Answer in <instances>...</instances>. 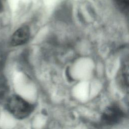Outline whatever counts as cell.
I'll return each mask as SVG.
<instances>
[{"label": "cell", "mask_w": 129, "mask_h": 129, "mask_svg": "<svg viewBox=\"0 0 129 129\" xmlns=\"http://www.w3.org/2000/svg\"><path fill=\"white\" fill-rule=\"evenodd\" d=\"M6 107L13 116L19 119L27 118L34 110L32 104L17 95H13L8 98L6 102Z\"/></svg>", "instance_id": "1"}, {"label": "cell", "mask_w": 129, "mask_h": 129, "mask_svg": "<svg viewBox=\"0 0 129 129\" xmlns=\"http://www.w3.org/2000/svg\"><path fill=\"white\" fill-rule=\"evenodd\" d=\"M124 117L122 109L116 104L110 105L106 107L101 116V120L105 124L115 125L119 123Z\"/></svg>", "instance_id": "2"}, {"label": "cell", "mask_w": 129, "mask_h": 129, "mask_svg": "<svg viewBox=\"0 0 129 129\" xmlns=\"http://www.w3.org/2000/svg\"><path fill=\"white\" fill-rule=\"evenodd\" d=\"M2 4L1 1L0 0V12L2 11Z\"/></svg>", "instance_id": "6"}, {"label": "cell", "mask_w": 129, "mask_h": 129, "mask_svg": "<svg viewBox=\"0 0 129 129\" xmlns=\"http://www.w3.org/2000/svg\"><path fill=\"white\" fill-rule=\"evenodd\" d=\"M128 61L122 63L116 76V82L118 86L122 91L128 92Z\"/></svg>", "instance_id": "4"}, {"label": "cell", "mask_w": 129, "mask_h": 129, "mask_svg": "<svg viewBox=\"0 0 129 129\" xmlns=\"http://www.w3.org/2000/svg\"><path fill=\"white\" fill-rule=\"evenodd\" d=\"M30 35V29L28 26L21 27L12 35L10 39L11 45L13 46H18L25 44L28 41Z\"/></svg>", "instance_id": "3"}, {"label": "cell", "mask_w": 129, "mask_h": 129, "mask_svg": "<svg viewBox=\"0 0 129 129\" xmlns=\"http://www.w3.org/2000/svg\"><path fill=\"white\" fill-rule=\"evenodd\" d=\"M115 1L121 10L123 11L128 10L129 0H115Z\"/></svg>", "instance_id": "5"}]
</instances>
